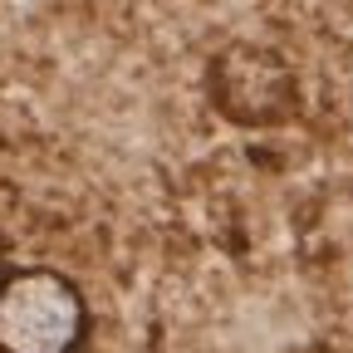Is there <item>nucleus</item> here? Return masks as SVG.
Listing matches in <instances>:
<instances>
[{"instance_id":"1","label":"nucleus","mask_w":353,"mask_h":353,"mask_svg":"<svg viewBox=\"0 0 353 353\" xmlns=\"http://www.w3.org/2000/svg\"><path fill=\"white\" fill-rule=\"evenodd\" d=\"M88 324V299L64 270H0V353H79Z\"/></svg>"},{"instance_id":"2","label":"nucleus","mask_w":353,"mask_h":353,"mask_svg":"<svg viewBox=\"0 0 353 353\" xmlns=\"http://www.w3.org/2000/svg\"><path fill=\"white\" fill-rule=\"evenodd\" d=\"M206 99L231 128H285L299 118V74L270 44L231 39L206 59Z\"/></svg>"}]
</instances>
